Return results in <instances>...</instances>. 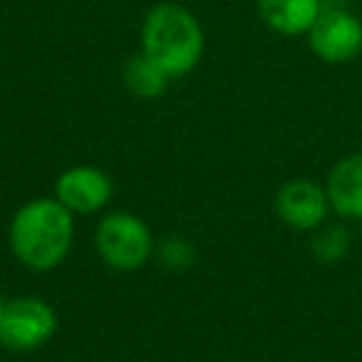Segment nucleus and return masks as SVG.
<instances>
[{
    "label": "nucleus",
    "mask_w": 362,
    "mask_h": 362,
    "mask_svg": "<svg viewBox=\"0 0 362 362\" xmlns=\"http://www.w3.org/2000/svg\"><path fill=\"white\" fill-rule=\"evenodd\" d=\"M308 45L322 62L340 65L362 52V23L342 8H325L308 30Z\"/></svg>",
    "instance_id": "39448f33"
},
{
    "label": "nucleus",
    "mask_w": 362,
    "mask_h": 362,
    "mask_svg": "<svg viewBox=\"0 0 362 362\" xmlns=\"http://www.w3.org/2000/svg\"><path fill=\"white\" fill-rule=\"evenodd\" d=\"M261 21L283 37L308 35L322 13V0H256Z\"/></svg>",
    "instance_id": "6e6552de"
},
{
    "label": "nucleus",
    "mask_w": 362,
    "mask_h": 362,
    "mask_svg": "<svg viewBox=\"0 0 362 362\" xmlns=\"http://www.w3.org/2000/svg\"><path fill=\"white\" fill-rule=\"evenodd\" d=\"M171 77L156 65L151 57H146L144 52H136L127 60L124 65V85L134 97L141 100H156L166 92Z\"/></svg>",
    "instance_id": "9d476101"
},
{
    "label": "nucleus",
    "mask_w": 362,
    "mask_h": 362,
    "mask_svg": "<svg viewBox=\"0 0 362 362\" xmlns=\"http://www.w3.org/2000/svg\"><path fill=\"white\" fill-rule=\"evenodd\" d=\"M325 194L340 216L362 218V154H352L332 166Z\"/></svg>",
    "instance_id": "1a4fd4ad"
},
{
    "label": "nucleus",
    "mask_w": 362,
    "mask_h": 362,
    "mask_svg": "<svg viewBox=\"0 0 362 362\" xmlns=\"http://www.w3.org/2000/svg\"><path fill=\"white\" fill-rule=\"evenodd\" d=\"M327 194L320 184L308 179H293L283 184L276 197V211L283 223L298 231L317 228L327 216Z\"/></svg>",
    "instance_id": "0eeeda50"
},
{
    "label": "nucleus",
    "mask_w": 362,
    "mask_h": 362,
    "mask_svg": "<svg viewBox=\"0 0 362 362\" xmlns=\"http://www.w3.org/2000/svg\"><path fill=\"white\" fill-rule=\"evenodd\" d=\"M115 197V184L102 169L90 164L70 166L55 181V199L77 216L97 214Z\"/></svg>",
    "instance_id": "423d86ee"
},
{
    "label": "nucleus",
    "mask_w": 362,
    "mask_h": 362,
    "mask_svg": "<svg viewBox=\"0 0 362 362\" xmlns=\"http://www.w3.org/2000/svg\"><path fill=\"white\" fill-rule=\"evenodd\" d=\"M57 315L40 298H16L6 305L0 320V345L13 352H33L52 340Z\"/></svg>",
    "instance_id": "20e7f679"
},
{
    "label": "nucleus",
    "mask_w": 362,
    "mask_h": 362,
    "mask_svg": "<svg viewBox=\"0 0 362 362\" xmlns=\"http://www.w3.org/2000/svg\"><path fill=\"white\" fill-rule=\"evenodd\" d=\"M11 251L30 271H52L67 258L75 241V214L55 197L23 204L11 221Z\"/></svg>",
    "instance_id": "f257e3e1"
},
{
    "label": "nucleus",
    "mask_w": 362,
    "mask_h": 362,
    "mask_svg": "<svg viewBox=\"0 0 362 362\" xmlns=\"http://www.w3.org/2000/svg\"><path fill=\"white\" fill-rule=\"evenodd\" d=\"M97 253L115 271H136L154 253V236L139 216L115 211L105 216L95 233Z\"/></svg>",
    "instance_id": "7ed1b4c3"
},
{
    "label": "nucleus",
    "mask_w": 362,
    "mask_h": 362,
    "mask_svg": "<svg viewBox=\"0 0 362 362\" xmlns=\"http://www.w3.org/2000/svg\"><path fill=\"white\" fill-rule=\"evenodd\" d=\"M6 305H8V303L3 300V296H0V320H3V313H6Z\"/></svg>",
    "instance_id": "ddd939ff"
},
{
    "label": "nucleus",
    "mask_w": 362,
    "mask_h": 362,
    "mask_svg": "<svg viewBox=\"0 0 362 362\" xmlns=\"http://www.w3.org/2000/svg\"><path fill=\"white\" fill-rule=\"evenodd\" d=\"M141 52L166 75L184 77L199 67L206 47V33L197 13L179 3H156L141 21Z\"/></svg>",
    "instance_id": "f03ea898"
},
{
    "label": "nucleus",
    "mask_w": 362,
    "mask_h": 362,
    "mask_svg": "<svg viewBox=\"0 0 362 362\" xmlns=\"http://www.w3.org/2000/svg\"><path fill=\"white\" fill-rule=\"evenodd\" d=\"M350 233L345 226H327L313 238V256L320 263H335L347 253Z\"/></svg>",
    "instance_id": "9b49d317"
},
{
    "label": "nucleus",
    "mask_w": 362,
    "mask_h": 362,
    "mask_svg": "<svg viewBox=\"0 0 362 362\" xmlns=\"http://www.w3.org/2000/svg\"><path fill=\"white\" fill-rule=\"evenodd\" d=\"M159 261L164 263L169 271H187L197 258L194 243L187 241L184 236H169L159 243Z\"/></svg>",
    "instance_id": "f8f14e48"
}]
</instances>
